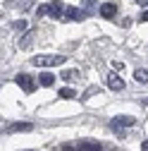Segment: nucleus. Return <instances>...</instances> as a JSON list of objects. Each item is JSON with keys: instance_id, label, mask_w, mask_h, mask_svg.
<instances>
[{"instance_id": "nucleus-1", "label": "nucleus", "mask_w": 148, "mask_h": 151, "mask_svg": "<svg viewBox=\"0 0 148 151\" xmlns=\"http://www.w3.org/2000/svg\"><path fill=\"white\" fill-rule=\"evenodd\" d=\"M62 63H65V55H36L31 60V65H36V67H55Z\"/></svg>"}, {"instance_id": "nucleus-2", "label": "nucleus", "mask_w": 148, "mask_h": 151, "mask_svg": "<svg viewBox=\"0 0 148 151\" xmlns=\"http://www.w3.org/2000/svg\"><path fill=\"white\" fill-rule=\"evenodd\" d=\"M65 3H60V0H53V3H48L46 5V12L50 14V17H55V19H58V17H62L65 14Z\"/></svg>"}, {"instance_id": "nucleus-3", "label": "nucleus", "mask_w": 148, "mask_h": 151, "mask_svg": "<svg viewBox=\"0 0 148 151\" xmlns=\"http://www.w3.org/2000/svg\"><path fill=\"white\" fill-rule=\"evenodd\" d=\"M134 125H136V120L132 115H115L112 118V129H117V127H134Z\"/></svg>"}, {"instance_id": "nucleus-4", "label": "nucleus", "mask_w": 148, "mask_h": 151, "mask_svg": "<svg viewBox=\"0 0 148 151\" xmlns=\"http://www.w3.org/2000/svg\"><path fill=\"white\" fill-rule=\"evenodd\" d=\"M14 82L19 84V86H22V89H24L26 93H31V91L36 89V84H33V79L29 77V74H17V79H14Z\"/></svg>"}, {"instance_id": "nucleus-5", "label": "nucleus", "mask_w": 148, "mask_h": 151, "mask_svg": "<svg viewBox=\"0 0 148 151\" xmlns=\"http://www.w3.org/2000/svg\"><path fill=\"white\" fill-rule=\"evenodd\" d=\"M107 86L112 91H122L124 89V79L120 77V74H107Z\"/></svg>"}, {"instance_id": "nucleus-6", "label": "nucleus", "mask_w": 148, "mask_h": 151, "mask_svg": "<svg viewBox=\"0 0 148 151\" xmlns=\"http://www.w3.org/2000/svg\"><path fill=\"white\" fill-rule=\"evenodd\" d=\"M65 14H67V19H74V22H79V19L86 17V12H84V10H77V7H67Z\"/></svg>"}, {"instance_id": "nucleus-7", "label": "nucleus", "mask_w": 148, "mask_h": 151, "mask_svg": "<svg viewBox=\"0 0 148 151\" xmlns=\"http://www.w3.org/2000/svg\"><path fill=\"white\" fill-rule=\"evenodd\" d=\"M115 12H117V5H115V3H105V5L100 7V14L105 17V19H110V17H115Z\"/></svg>"}, {"instance_id": "nucleus-8", "label": "nucleus", "mask_w": 148, "mask_h": 151, "mask_svg": "<svg viewBox=\"0 0 148 151\" xmlns=\"http://www.w3.org/2000/svg\"><path fill=\"white\" fill-rule=\"evenodd\" d=\"M33 129V125H29V122H17V125H10V132H31Z\"/></svg>"}, {"instance_id": "nucleus-9", "label": "nucleus", "mask_w": 148, "mask_h": 151, "mask_svg": "<svg viewBox=\"0 0 148 151\" xmlns=\"http://www.w3.org/2000/svg\"><path fill=\"white\" fill-rule=\"evenodd\" d=\"M38 82H41V86H53L55 84V77H53L50 72H43L41 77H38Z\"/></svg>"}, {"instance_id": "nucleus-10", "label": "nucleus", "mask_w": 148, "mask_h": 151, "mask_svg": "<svg viewBox=\"0 0 148 151\" xmlns=\"http://www.w3.org/2000/svg\"><path fill=\"white\" fill-rule=\"evenodd\" d=\"M81 149H84V151H103V146H100L98 142H84Z\"/></svg>"}, {"instance_id": "nucleus-11", "label": "nucleus", "mask_w": 148, "mask_h": 151, "mask_svg": "<svg viewBox=\"0 0 148 151\" xmlns=\"http://www.w3.org/2000/svg\"><path fill=\"white\" fill-rule=\"evenodd\" d=\"M134 79L141 82V84H146V82H148V70H136V72H134Z\"/></svg>"}, {"instance_id": "nucleus-12", "label": "nucleus", "mask_w": 148, "mask_h": 151, "mask_svg": "<svg viewBox=\"0 0 148 151\" xmlns=\"http://www.w3.org/2000/svg\"><path fill=\"white\" fill-rule=\"evenodd\" d=\"M60 96L62 99H74V96H77V91H74V89H60Z\"/></svg>"}, {"instance_id": "nucleus-13", "label": "nucleus", "mask_w": 148, "mask_h": 151, "mask_svg": "<svg viewBox=\"0 0 148 151\" xmlns=\"http://www.w3.org/2000/svg\"><path fill=\"white\" fill-rule=\"evenodd\" d=\"M14 29H17V31H26V22H24V19H17V22H14Z\"/></svg>"}, {"instance_id": "nucleus-14", "label": "nucleus", "mask_w": 148, "mask_h": 151, "mask_svg": "<svg viewBox=\"0 0 148 151\" xmlns=\"http://www.w3.org/2000/svg\"><path fill=\"white\" fill-rule=\"evenodd\" d=\"M79 72H74V70H65L62 72V79H72V77H77Z\"/></svg>"}, {"instance_id": "nucleus-15", "label": "nucleus", "mask_w": 148, "mask_h": 151, "mask_svg": "<svg viewBox=\"0 0 148 151\" xmlns=\"http://www.w3.org/2000/svg\"><path fill=\"white\" fill-rule=\"evenodd\" d=\"M31 5H33V0H22V7H24V10H29Z\"/></svg>"}, {"instance_id": "nucleus-16", "label": "nucleus", "mask_w": 148, "mask_h": 151, "mask_svg": "<svg viewBox=\"0 0 148 151\" xmlns=\"http://www.w3.org/2000/svg\"><path fill=\"white\" fill-rule=\"evenodd\" d=\"M36 14H38V17H43V14H48V12H46V5H43V7H38V10H36Z\"/></svg>"}, {"instance_id": "nucleus-17", "label": "nucleus", "mask_w": 148, "mask_h": 151, "mask_svg": "<svg viewBox=\"0 0 148 151\" xmlns=\"http://www.w3.org/2000/svg\"><path fill=\"white\" fill-rule=\"evenodd\" d=\"M65 151H84V149H81V146H79V149H74V146H65Z\"/></svg>"}, {"instance_id": "nucleus-18", "label": "nucleus", "mask_w": 148, "mask_h": 151, "mask_svg": "<svg viewBox=\"0 0 148 151\" xmlns=\"http://www.w3.org/2000/svg\"><path fill=\"white\" fill-rule=\"evenodd\" d=\"M141 19H143V22H148V10H146V12L141 14Z\"/></svg>"}, {"instance_id": "nucleus-19", "label": "nucleus", "mask_w": 148, "mask_h": 151, "mask_svg": "<svg viewBox=\"0 0 148 151\" xmlns=\"http://www.w3.org/2000/svg\"><path fill=\"white\" fill-rule=\"evenodd\" d=\"M141 149H143V151H148V139H146V142L141 144Z\"/></svg>"}, {"instance_id": "nucleus-20", "label": "nucleus", "mask_w": 148, "mask_h": 151, "mask_svg": "<svg viewBox=\"0 0 148 151\" xmlns=\"http://www.w3.org/2000/svg\"><path fill=\"white\" fill-rule=\"evenodd\" d=\"M29 151H31V149H29Z\"/></svg>"}]
</instances>
